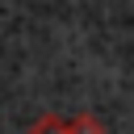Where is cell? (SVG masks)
Masks as SVG:
<instances>
[{
  "instance_id": "cell-1",
  "label": "cell",
  "mask_w": 134,
  "mask_h": 134,
  "mask_svg": "<svg viewBox=\"0 0 134 134\" xmlns=\"http://www.w3.org/2000/svg\"><path fill=\"white\" fill-rule=\"evenodd\" d=\"M29 134H71V121H63V117L46 113V117H38V121L29 126Z\"/></svg>"
},
{
  "instance_id": "cell-2",
  "label": "cell",
  "mask_w": 134,
  "mask_h": 134,
  "mask_svg": "<svg viewBox=\"0 0 134 134\" xmlns=\"http://www.w3.org/2000/svg\"><path fill=\"white\" fill-rule=\"evenodd\" d=\"M71 134H105V126L92 113H80V117H71Z\"/></svg>"
}]
</instances>
